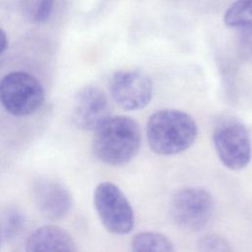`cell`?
<instances>
[{
  "label": "cell",
  "instance_id": "cell-1",
  "mask_svg": "<svg viewBox=\"0 0 252 252\" xmlns=\"http://www.w3.org/2000/svg\"><path fill=\"white\" fill-rule=\"evenodd\" d=\"M142 142L139 124L129 116H109L94 130L93 152L102 162L122 165L138 153Z\"/></svg>",
  "mask_w": 252,
  "mask_h": 252
},
{
  "label": "cell",
  "instance_id": "cell-2",
  "mask_svg": "<svg viewBox=\"0 0 252 252\" xmlns=\"http://www.w3.org/2000/svg\"><path fill=\"white\" fill-rule=\"evenodd\" d=\"M146 135L153 152L161 156H172L194 144L198 127L188 113L177 109H162L150 116Z\"/></svg>",
  "mask_w": 252,
  "mask_h": 252
},
{
  "label": "cell",
  "instance_id": "cell-3",
  "mask_svg": "<svg viewBox=\"0 0 252 252\" xmlns=\"http://www.w3.org/2000/svg\"><path fill=\"white\" fill-rule=\"evenodd\" d=\"M44 99L38 80L26 72H12L0 80V102L15 116H27L36 111Z\"/></svg>",
  "mask_w": 252,
  "mask_h": 252
},
{
  "label": "cell",
  "instance_id": "cell-4",
  "mask_svg": "<svg viewBox=\"0 0 252 252\" xmlns=\"http://www.w3.org/2000/svg\"><path fill=\"white\" fill-rule=\"evenodd\" d=\"M94 204L106 230L114 234H126L132 230L134 211L117 185L107 181L99 183L94 189Z\"/></svg>",
  "mask_w": 252,
  "mask_h": 252
},
{
  "label": "cell",
  "instance_id": "cell-5",
  "mask_svg": "<svg viewBox=\"0 0 252 252\" xmlns=\"http://www.w3.org/2000/svg\"><path fill=\"white\" fill-rule=\"evenodd\" d=\"M169 211L177 225L186 230L198 231L211 220L214 200L203 188L186 187L174 193L170 200Z\"/></svg>",
  "mask_w": 252,
  "mask_h": 252
},
{
  "label": "cell",
  "instance_id": "cell-6",
  "mask_svg": "<svg viewBox=\"0 0 252 252\" xmlns=\"http://www.w3.org/2000/svg\"><path fill=\"white\" fill-rule=\"evenodd\" d=\"M214 145L224 166L239 170L248 165L252 157V142L247 128L236 120H224L215 129Z\"/></svg>",
  "mask_w": 252,
  "mask_h": 252
},
{
  "label": "cell",
  "instance_id": "cell-7",
  "mask_svg": "<svg viewBox=\"0 0 252 252\" xmlns=\"http://www.w3.org/2000/svg\"><path fill=\"white\" fill-rule=\"evenodd\" d=\"M110 94L114 101L126 110L142 109L153 96L150 77L139 70L116 72L110 81Z\"/></svg>",
  "mask_w": 252,
  "mask_h": 252
},
{
  "label": "cell",
  "instance_id": "cell-8",
  "mask_svg": "<svg viewBox=\"0 0 252 252\" xmlns=\"http://www.w3.org/2000/svg\"><path fill=\"white\" fill-rule=\"evenodd\" d=\"M111 106L109 100L100 89L87 86L79 90L74 97L72 121L82 130H95L109 116Z\"/></svg>",
  "mask_w": 252,
  "mask_h": 252
},
{
  "label": "cell",
  "instance_id": "cell-9",
  "mask_svg": "<svg viewBox=\"0 0 252 252\" xmlns=\"http://www.w3.org/2000/svg\"><path fill=\"white\" fill-rule=\"evenodd\" d=\"M33 196L40 214L50 220L63 219L72 208L70 191L54 179H39L33 186Z\"/></svg>",
  "mask_w": 252,
  "mask_h": 252
},
{
  "label": "cell",
  "instance_id": "cell-10",
  "mask_svg": "<svg viewBox=\"0 0 252 252\" xmlns=\"http://www.w3.org/2000/svg\"><path fill=\"white\" fill-rule=\"evenodd\" d=\"M226 27L238 33V50L242 57L252 58V0H235L223 15Z\"/></svg>",
  "mask_w": 252,
  "mask_h": 252
},
{
  "label": "cell",
  "instance_id": "cell-11",
  "mask_svg": "<svg viewBox=\"0 0 252 252\" xmlns=\"http://www.w3.org/2000/svg\"><path fill=\"white\" fill-rule=\"evenodd\" d=\"M26 250L29 252H73L77 250V247L74 239L65 229L50 224L38 227L29 236Z\"/></svg>",
  "mask_w": 252,
  "mask_h": 252
},
{
  "label": "cell",
  "instance_id": "cell-12",
  "mask_svg": "<svg viewBox=\"0 0 252 252\" xmlns=\"http://www.w3.org/2000/svg\"><path fill=\"white\" fill-rule=\"evenodd\" d=\"M132 250L135 252H172L173 243L165 235L158 232L144 231L132 239Z\"/></svg>",
  "mask_w": 252,
  "mask_h": 252
},
{
  "label": "cell",
  "instance_id": "cell-13",
  "mask_svg": "<svg viewBox=\"0 0 252 252\" xmlns=\"http://www.w3.org/2000/svg\"><path fill=\"white\" fill-rule=\"evenodd\" d=\"M54 0H23L27 18L36 24L47 21L52 13Z\"/></svg>",
  "mask_w": 252,
  "mask_h": 252
},
{
  "label": "cell",
  "instance_id": "cell-14",
  "mask_svg": "<svg viewBox=\"0 0 252 252\" xmlns=\"http://www.w3.org/2000/svg\"><path fill=\"white\" fill-rule=\"evenodd\" d=\"M197 247L201 251H231L230 243L221 235L210 233L203 235L197 242Z\"/></svg>",
  "mask_w": 252,
  "mask_h": 252
},
{
  "label": "cell",
  "instance_id": "cell-15",
  "mask_svg": "<svg viewBox=\"0 0 252 252\" xmlns=\"http://www.w3.org/2000/svg\"><path fill=\"white\" fill-rule=\"evenodd\" d=\"M21 223H22V219L20 215L13 214L12 216H10L9 220H7L6 222V228L8 229V233L14 234L15 232H17V230L20 229L19 227L21 226Z\"/></svg>",
  "mask_w": 252,
  "mask_h": 252
},
{
  "label": "cell",
  "instance_id": "cell-16",
  "mask_svg": "<svg viewBox=\"0 0 252 252\" xmlns=\"http://www.w3.org/2000/svg\"><path fill=\"white\" fill-rule=\"evenodd\" d=\"M7 47V36L2 29H0V55Z\"/></svg>",
  "mask_w": 252,
  "mask_h": 252
},
{
  "label": "cell",
  "instance_id": "cell-17",
  "mask_svg": "<svg viewBox=\"0 0 252 252\" xmlns=\"http://www.w3.org/2000/svg\"><path fill=\"white\" fill-rule=\"evenodd\" d=\"M0 234H1V230H0Z\"/></svg>",
  "mask_w": 252,
  "mask_h": 252
}]
</instances>
